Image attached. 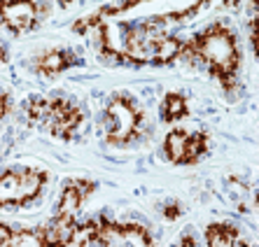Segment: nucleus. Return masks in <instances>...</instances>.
<instances>
[{
    "instance_id": "obj_1",
    "label": "nucleus",
    "mask_w": 259,
    "mask_h": 247,
    "mask_svg": "<svg viewBox=\"0 0 259 247\" xmlns=\"http://www.w3.org/2000/svg\"><path fill=\"white\" fill-rule=\"evenodd\" d=\"M182 56L189 61H203L208 66V73L222 84L224 91H234L236 75L241 68V49L236 42L234 30L224 24H212L199 33V35L185 42Z\"/></svg>"
},
{
    "instance_id": "obj_2",
    "label": "nucleus",
    "mask_w": 259,
    "mask_h": 247,
    "mask_svg": "<svg viewBox=\"0 0 259 247\" xmlns=\"http://www.w3.org/2000/svg\"><path fill=\"white\" fill-rule=\"evenodd\" d=\"M145 115L140 105L133 101L131 96L117 93L110 98L105 115H103V131H105V140L110 145L124 147L131 140H136L140 135Z\"/></svg>"
},
{
    "instance_id": "obj_3",
    "label": "nucleus",
    "mask_w": 259,
    "mask_h": 247,
    "mask_svg": "<svg viewBox=\"0 0 259 247\" xmlns=\"http://www.w3.org/2000/svg\"><path fill=\"white\" fill-rule=\"evenodd\" d=\"M45 182H47V173L37 168L0 173V208L30 203L40 196Z\"/></svg>"
},
{
    "instance_id": "obj_4",
    "label": "nucleus",
    "mask_w": 259,
    "mask_h": 247,
    "mask_svg": "<svg viewBox=\"0 0 259 247\" xmlns=\"http://www.w3.org/2000/svg\"><path fill=\"white\" fill-rule=\"evenodd\" d=\"M101 247H154L152 235L140 224H115L110 219H98V238Z\"/></svg>"
},
{
    "instance_id": "obj_5",
    "label": "nucleus",
    "mask_w": 259,
    "mask_h": 247,
    "mask_svg": "<svg viewBox=\"0 0 259 247\" xmlns=\"http://www.w3.org/2000/svg\"><path fill=\"white\" fill-rule=\"evenodd\" d=\"M82 110L75 103L66 101V98H49V112L42 126L52 131V135L61 140H70L79 126H82Z\"/></svg>"
},
{
    "instance_id": "obj_6",
    "label": "nucleus",
    "mask_w": 259,
    "mask_h": 247,
    "mask_svg": "<svg viewBox=\"0 0 259 247\" xmlns=\"http://www.w3.org/2000/svg\"><path fill=\"white\" fill-rule=\"evenodd\" d=\"M45 7L40 3H26V0H0V24L12 33H26L35 28Z\"/></svg>"
},
{
    "instance_id": "obj_7",
    "label": "nucleus",
    "mask_w": 259,
    "mask_h": 247,
    "mask_svg": "<svg viewBox=\"0 0 259 247\" xmlns=\"http://www.w3.org/2000/svg\"><path fill=\"white\" fill-rule=\"evenodd\" d=\"M96 191V182L91 180H70L61 191L59 205H56V217L63 219H75L79 208L84 205V201Z\"/></svg>"
},
{
    "instance_id": "obj_8",
    "label": "nucleus",
    "mask_w": 259,
    "mask_h": 247,
    "mask_svg": "<svg viewBox=\"0 0 259 247\" xmlns=\"http://www.w3.org/2000/svg\"><path fill=\"white\" fill-rule=\"evenodd\" d=\"M79 56L70 49H47L35 59V70L42 73L45 77H54V75L63 73L68 68L77 66Z\"/></svg>"
},
{
    "instance_id": "obj_9",
    "label": "nucleus",
    "mask_w": 259,
    "mask_h": 247,
    "mask_svg": "<svg viewBox=\"0 0 259 247\" xmlns=\"http://www.w3.org/2000/svg\"><path fill=\"white\" fill-rule=\"evenodd\" d=\"M182 49H185V42L180 37H170L166 33L154 40V49H152V63L154 66H166V63H173L175 59L182 56Z\"/></svg>"
},
{
    "instance_id": "obj_10",
    "label": "nucleus",
    "mask_w": 259,
    "mask_h": 247,
    "mask_svg": "<svg viewBox=\"0 0 259 247\" xmlns=\"http://www.w3.org/2000/svg\"><path fill=\"white\" fill-rule=\"evenodd\" d=\"M227 193H229L231 203H234L241 212H252L254 210V191L250 189V184H247L245 180L231 175L229 180H227Z\"/></svg>"
},
{
    "instance_id": "obj_11",
    "label": "nucleus",
    "mask_w": 259,
    "mask_h": 247,
    "mask_svg": "<svg viewBox=\"0 0 259 247\" xmlns=\"http://www.w3.org/2000/svg\"><path fill=\"white\" fill-rule=\"evenodd\" d=\"M187 140L189 133L178 128V131H170L163 140V154L170 163H178V166H187Z\"/></svg>"
},
{
    "instance_id": "obj_12",
    "label": "nucleus",
    "mask_w": 259,
    "mask_h": 247,
    "mask_svg": "<svg viewBox=\"0 0 259 247\" xmlns=\"http://www.w3.org/2000/svg\"><path fill=\"white\" fill-rule=\"evenodd\" d=\"M75 219H63V217H54L52 222L47 224V226H42L40 229V235H42V240L47 247L52 245H63V242L68 240L72 235V231H75Z\"/></svg>"
},
{
    "instance_id": "obj_13",
    "label": "nucleus",
    "mask_w": 259,
    "mask_h": 247,
    "mask_svg": "<svg viewBox=\"0 0 259 247\" xmlns=\"http://www.w3.org/2000/svg\"><path fill=\"white\" fill-rule=\"evenodd\" d=\"M136 5H138V3H119V5H105V7H101L98 12L91 14V17L75 21L72 30H75V33H87L89 28H98V26H103V19L117 17L119 12H126V10H131V7H136Z\"/></svg>"
},
{
    "instance_id": "obj_14",
    "label": "nucleus",
    "mask_w": 259,
    "mask_h": 247,
    "mask_svg": "<svg viewBox=\"0 0 259 247\" xmlns=\"http://www.w3.org/2000/svg\"><path fill=\"white\" fill-rule=\"evenodd\" d=\"M241 231L231 224H210L205 229V240L208 247H231L236 240H241Z\"/></svg>"
},
{
    "instance_id": "obj_15",
    "label": "nucleus",
    "mask_w": 259,
    "mask_h": 247,
    "mask_svg": "<svg viewBox=\"0 0 259 247\" xmlns=\"http://www.w3.org/2000/svg\"><path fill=\"white\" fill-rule=\"evenodd\" d=\"M159 112H161V119L163 121H178L182 119V117L189 115V105H187V98L182 96V93H166L163 96V103L161 108H159Z\"/></svg>"
},
{
    "instance_id": "obj_16",
    "label": "nucleus",
    "mask_w": 259,
    "mask_h": 247,
    "mask_svg": "<svg viewBox=\"0 0 259 247\" xmlns=\"http://www.w3.org/2000/svg\"><path fill=\"white\" fill-rule=\"evenodd\" d=\"M208 147H210V138L208 133H189L187 140V166L189 163H196L203 154H208Z\"/></svg>"
},
{
    "instance_id": "obj_17",
    "label": "nucleus",
    "mask_w": 259,
    "mask_h": 247,
    "mask_svg": "<svg viewBox=\"0 0 259 247\" xmlns=\"http://www.w3.org/2000/svg\"><path fill=\"white\" fill-rule=\"evenodd\" d=\"M12 247H47L40 235V229H21L12 233Z\"/></svg>"
},
{
    "instance_id": "obj_18",
    "label": "nucleus",
    "mask_w": 259,
    "mask_h": 247,
    "mask_svg": "<svg viewBox=\"0 0 259 247\" xmlns=\"http://www.w3.org/2000/svg\"><path fill=\"white\" fill-rule=\"evenodd\" d=\"M26 112H28V119L33 124H45L49 112V98H30L26 105Z\"/></svg>"
},
{
    "instance_id": "obj_19",
    "label": "nucleus",
    "mask_w": 259,
    "mask_h": 247,
    "mask_svg": "<svg viewBox=\"0 0 259 247\" xmlns=\"http://www.w3.org/2000/svg\"><path fill=\"white\" fill-rule=\"evenodd\" d=\"M161 215L166 219H178L182 215V205L178 203V201H173V203H166V205H163V210H161Z\"/></svg>"
},
{
    "instance_id": "obj_20",
    "label": "nucleus",
    "mask_w": 259,
    "mask_h": 247,
    "mask_svg": "<svg viewBox=\"0 0 259 247\" xmlns=\"http://www.w3.org/2000/svg\"><path fill=\"white\" fill-rule=\"evenodd\" d=\"M12 233L14 231L5 224H0V247H12Z\"/></svg>"
},
{
    "instance_id": "obj_21",
    "label": "nucleus",
    "mask_w": 259,
    "mask_h": 247,
    "mask_svg": "<svg viewBox=\"0 0 259 247\" xmlns=\"http://www.w3.org/2000/svg\"><path fill=\"white\" fill-rule=\"evenodd\" d=\"M10 115V98H7L5 91H0V119Z\"/></svg>"
},
{
    "instance_id": "obj_22",
    "label": "nucleus",
    "mask_w": 259,
    "mask_h": 247,
    "mask_svg": "<svg viewBox=\"0 0 259 247\" xmlns=\"http://www.w3.org/2000/svg\"><path fill=\"white\" fill-rule=\"evenodd\" d=\"M250 42H252L254 52H257V19L252 17V21H250Z\"/></svg>"
},
{
    "instance_id": "obj_23",
    "label": "nucleus",
    "mask_w": 259,
    "mask_h": 247,
    "mask_svg": "<svg viewBox=\"0 0 259 247\" xmlns=\"http://www.w3.org/2000/svg\"><path fill=\"white\" fill-rule=\"evenodd\" d=\"M178 247H196V240H194L192 235H185V238L180 240V245H178Z\"/></svg>"
},
{
    "instance_id": "obj_24",
    "label": "nucleus",
    "mask_w": 259,
    "mask_h": 247,
    "mask_svg": "<svg viewBox=\"0 0 259 247\" xmlns=\"http://www.w3.org/2000/svg\"><path fill=\"white\" fill-rule=\"evenodd\" d=\"M5 63H7V52H5V47L0 44V68L5 66Z\"/></svg>"
},
{
    "instance_id": "obj_25",
    "label": "nucleus",
    "mask_w": 259,
    "mask_h": 247,
    "mask_svg": "<svg viewBox=\"0 0 259 247\" xmlns=\"http://www.w3.org/2000/svg\"><path fill=\"white\" fill-rule=\"evenodd\" d=\"M231 247H250V245H247V242H245V240H243V238H241V240H236V242H234V245H231Z\"/></svg>"
}]
</instances>
